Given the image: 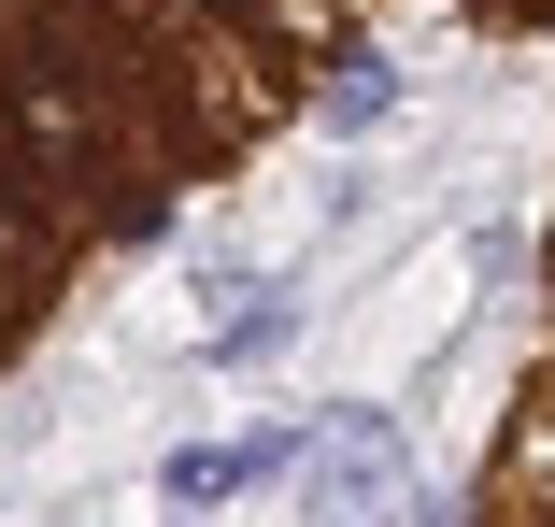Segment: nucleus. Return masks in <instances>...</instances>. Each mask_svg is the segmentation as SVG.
I'll list each match as a JSON object with an SVG mask.
<instances>
[{
    "mask_svg": "<svg viewBox=\"0 0 555 527\" xmlns=\"http://www.w3.org/2000/svg\"><path fill=\"white\" fill-rule=\"evenodd\" d=\"M285 471H299V527H399L413 513V457L385 413H313L285 442Z\"/></svg>",
    "mask_w": 555,
    "mask_h": 527,
    "instance_id": "obj_1",
    "label": "nucleus"
},
{
    "mask_svg": "<svg viewBox=\"0 0 555 527\" xmlns=\"http://www.w3.org/2000/svg\"><path fill=\"white\" fill-rule=\"evenodd\" d=\"M285 442H299V428H243V442H185V457L157 471V499H171V513H214V499H243V485H285Z\"/></svg>",
    "mask_w": 555,
    "mask_h": 527,
    "instance_id": "obj_2",
    "label": "nucleus"
},
{
    "mask_svg": "<svg viewBox=\"0 0 555 527\" xmlns=\"http://www.w3.org/2000/svg\"><path fill=\"white\" fill-rule=\"evenodd\" d=\"M285 329H299V299H243L229 329H214V371H257V357H285Z\"/></svg>",
    "mask_w": 555,
    "mask_h": 527,
    "instance_id": "obj_3",
    "label": "nucleus"
},
{
    "mask_svg": "<svg viewBox=\"0 0 555 527\" xmlns=\"http://www.w3.org/2000/svg\"><path fill=\"white\" fill-rule=\"evenodd\" d=\"M385 115H399V72H371V57H357L343 86H327V129H385Z\"/></svg>",
    "mask_w": 555,
    "mask_h": 527,
    "instance_id": "obj_4",
    "label": "nucleus"
}]
</instances>
